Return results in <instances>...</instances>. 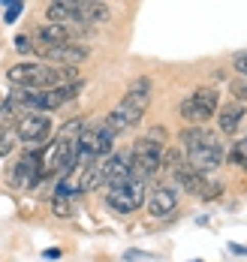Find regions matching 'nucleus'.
<instances>
[{"instance_id":"f257e3e1","label":"nucleus","mask_w":247,"mask_h":262,"mask_svg":"<svg viewBox=\"0 0 247 262\" xmlns=\"http://www.w3.org/2000/svg\"><path fill=\"white\" fill-rule=\"evenodd\" d=\"M6 79L12 88H28V91H52L60 84L79 81L76 67H52V63H36V60H21L6 70Z\"/></svg>"},{"instance_id":"f3484780","label":"nucleus","mask_w":247,"mask_h":262,"mask_svg":"<svg viewBox=\"0 0 247 262\" xmlns=\"http://www.w3.org/2000/svg\"><path fill=\"white\" fill-rule=\"evenodd\" d=\"M124 100H127L130 105H136L139 112H145L148 103H151V81H148V79H136L130 88H127Z\"/></svg>"},{"instance_id":"412c9836","label":"nucleus","mask_w":247,"mask_h":262,"mask_svg":"<svg viewBox=\"0 0 247 262\" xmlns=\"http://www.w3.org/2000/svg\"><path fill=\"white\" fill-rule=\"evenodd\" d=\"M229 157H232V163H235L238 169H244V172H247V136H244V139H238V142L232 145V154H229Z\"/></svg>"},{"instance_id":"393cba45","label":"nucleus","mask_w":247,"mask_h":262,"mask_svg":"<svg viewBox=\"0 0 247 262\" xmlns=\"http://www.w3.org/2000/svg\"><path fill=\"white\" fill-rule=\"evenodd\" d=\"M232 97H235V103H247V79L232 81Z\"/></svg>"},{"instance_id":"20e7f679","label":"nucleus","mask_w":247,"mask_h":262,"mask_svg":"<svg viewBox=\"0 0 247 262\" xmlns=\"http://www.w3.org/2000/svg\"><path fill=\"white\" fill-rule=\"evenodd\" d=\"M106 202L118 214H133L145 202V181L133 175V178H127L124 184H118V187H109L106 190Z\"/></svg>"},{"instance_id":"423d86ee","label":"nucleus","mask_w":247,"mask_h":262,"mask_svg":"<svg viewBox=\"0 0 247 262\" xmlns=\"http://www.w3.org/2000/svg\"><path fill=\"white\" fill-rule=\"evenodd\" d=\"M223 160H226V154L220 148V136L211 139V142H202V145L187 148V163H190L196 172H202V175H211L214 169H220Z\"/></svg>"},{"instance_id":"6e6552de","label":"nucleus","mask_w":247,"mask_h":262,"mask_svg":"<svg viewBox=\"0 0 247 262\" xmlns=\"http://www.w3.org/2000/svg\"><path fill=\"white\" fill-rule=\"evenodd\" d=\"M33 52L42 60L57 63V67H76L87 57V46L82 42H63V46H33Z\"/></svg>"},{"instance_id":"aec40b11","label":"nucleus","mask_w":247,"mask_h":262,"mask_svg":"<svg viewBox=\"0 0 247 262\" xmlns=\"http://www.w3.org/2000/svg\"><path fill=\"white\" fill-rule=\"evenodd\" d=\"M76 193H82L79 190V178H76V172H66L60 184H57V196H63V199H70V196H76Z\"/></svg>"},{"instance_id":"1a4fd4ad","label":"nucleus","mask_w":247,"mask_h":262,"mask_svg":"<svg viewBox=\"0 0 247 262\" xmlns=\"http://www.w3.org/2000/svg\"><path fill=\"white\" fill-rule=\"evenodd\" d=\"M39 175H42V160L36 157V154H25V157L12 166L9 181H12L15 190H33L36 181H39Z\"/></svg>"},{"instance_id":"9b49d317","label":"nucleus","mask_w":247,"mask_h":262,"mask_svg":"<svg viewBox=\"0 0 247 262\" xmlns=\"http://www.w3.org/2000/svg\"><path fill=\"white\" fill-rule=\"evenodd\" d=\"M142 115H145V112H139L136 105H130L127 100H121V103L111 108V115L106 118V124H109V130L118 136V133H124V130L139 127V124H142Z\"/></svg>"},{"instance_id":"cd10ccee","label":"nucleus","mask_w":247,"mask_h":262,"mask_svg":"<svg viewBox=\"0 0 247 262\" xmlns=\"http://www.w3.org/2000/svg\"><path fill=\"white\" fill-rule=\"evenodd\" d=\"M21 6H25V3H15V6H9V9H6V25H12V21L21 15Z\"/></svg>"},{"instance_id":"4468645a","label":"nucleus","mask_w":247,"mask_h":262,"mask_svg":"<svg viewBox=\"0 0 247 262\" xmlns=\"http://www.w3.org/2000/svg\"><path fill=\"white\" fill-rule=\"evenodd\" d=\"M79 21L82 25H106L111 18L109 6L106 3H97V0H79Z\"/></svg>"},{"instance_id":"c85d7f7f","label":"nucleus","mask_w":247,"mask_h":262,"mask_svg":"<svg viewBox=\"0 0 247 262\" xmlns=\"http://www.w3.org/2000/svg\"><path fill=\"white\" fill-rule=\"evenodd\" d=\"M97 3H106V0H97Z\"/></svg>"},{"instance_id":"f8f14e48","label":"nucleus","mask_w":247,"mask_h":262,"mask_svg":"<svg viewBox=\"0 0 247 262\" xmlns=\"http://www.w3.org/2000/svg\"><path fill=\"white\" fill-rule=\"evenodd\" d=\"M175 208H178V184H160V187H154V193L148 199V211L154 217H166Z\"/></svg>"},{"instance_id":"0eeeda50","label":"nucleus","mask_w":247,"mask_h":262,"mask_svg":"<svg viewBox=\"0 0 247 262\" xmlns=\"http://www.w3.org/2000/svg\"><path fill=\"white\" fill-rule=\"evenodd\" d=\"M49 133H52V121L46 118V112H25L15 121V139L25 145H39Z\"/></svg>"},{"instance_id":"a878e982","label":"nucleus","mask_w":247,"mask_h":262,"mask_svg":"<svg viewBox=\"0 0 247 262\" xmlns=\"http://www.w3.org/2000/svg\"><path fill=\"white\" fill-rule=\"evenodd\" d=\"M15 52L18 54H30L33 52V39H30L28 33H18V36H15Z\"/></svg>"},{"instance_id":"2eb2a0df","label":"nucleus","mask_w":247,"mask_h":262,"mask_svg":"<svg viewBox=\"0 0 247 262\" xmlns=\"http://www.w3.org/2000/svg\"><path fill=\"white\" fill-rule=\"evenodd\" d=\"M63 42H73V30L60 25H42L36 27V46H63Z\"/></svg>"},{"instance_id":"b1692460","label":"nucleus","mask_w":247,"mask_h":262,"mask_svg":"<svg viewBox=\"0 0 247 262\" xmlns=\"http://www.w3.org/2000/svg\"><path fill=\"white\" fill-rule=\"evenodd\" d=\"M52 211H55L60 220H66V217H73V202H70V199H63V196H55Z\"/></svg>"},{"instance_id":"dca6fc26","label":"nucleus","mask_w":247,"mask_h":262,"mask_svg":"<svg viewBox=\"0 0 247 262\" xmlns=\"http://www.w3.org/2000/svg\"><path fill=\"white\" fill-rule=\"evenodd\" d=\"M46 18L52 21V25H60V27H79V12L76 9H70V6H60V3H49V9H46Z\"/></svg>"},{"instance_id":"7ed1b4c3","label":"nucleus","mask_w":247,"mask_h":262,"mask_svg":"<svg viewBox=\"0 0 247 262\" xmlns=\"http://www.w3.org/2000/svg\"><path fill=\"white\" fill-rule=\"evenodd\" d=\"M130 169H133V175L142 178V181L154 178V175L163 169L160 142H154L151 136H148V139H136V142H133V151H130Z\"/></svg>"},{"instance_id":"a211bd4d","label":"nucleus","mask_w":247,"mask_h":262,"mask_svg":"<svg viewBox=\"0 0 247 262\" xmlns=\"http://www.w3.org/2000/svg\"><path fill=\"white\" fill-rule=\"evenodd\" d=\"M103 187V160L84 166V172L79 175V190L82 193H91V190H100Z\"/></svg>"},{"instance_id":"6ab92c4d","label":"nucleus","mask_w":247,"mask_h":262,"mask_svg":"<svg viewBox=\"0 0 247 262\" xmlns=\"http://www.w3.org/2000/svg\"><path fill=\"white\" fill-rule=\"evenodd\" d=\"M211 139H217V133H208L205 127H199V124H190L187 130L181 133V142H184V148L202 145V142H211Z\"/></svg>"},{"instance_id":"ddd939ff","label":"nucleus","mask_w":247,"mask_h":262,"mask_svg":"<svg viewBox=\"0 0 247 262\" xmlns=\"http://www.w3.org/2000/svg\"><path fill=\"white\" fill-rule=\"evenodd\" d=\"M247 118L244 112V103H229V105H220V133H226V136H232V133H238V127H241V121Z\"/></svg>"},{"instance_id":"9d476101","label":"nucleus","mask_w":247,"mask_h":262,"mask_svg":"<svg viewBox=\"0 0 247 262\" xmlns=\"http://www.w3.org/2000/svg\"><path fill=\"white\" fill-rule=\"evenodd\" d=\"M127 178H133V169H130V154H121V151H111L109 157L103 160V187H118Z\"/></svg>"},{"instance_id":"5701e85b","label":"nucleus","mask_w":247,"mask_h":262,"mask_svg":"<svg viewBox=\"0 0 247 262\" xmlns=\"http://www.w3.org/2000/svg\"><path fill=\"white\" fill-rule=\"evenodd\" d=\"M184 163H187V157H184L181 151H172V148H169V151L163 154V169H169V172H175V169H181Z\"/></svg>"},{"instance_id":"4be33fe9","label":"nucleus","mask_w":247,"mask_h":262,"mask_svg":"<svg viewBox=\"0 0 247 262\" xmlns=\"http://www.w3.org/2000/svg\"><path fill=\"white\" fill-rule=\"evenodd\" d=\"M15 148V133L9 127H0V157H9Z\"/></svg>"},{"instance_id":"39448f33","label":"nucleus","mask_w":247,"mask_h":262,"mask_svg":"<svg viewBox=\"0 0 247 262\" xmlns=\"http://www.w3.org/2000/svg\"><path fill=\"white\" fill-rule=\"evenodd\" d=\"M217 91H211V88H199V91H193L190 97L181 103V118L187 121V124H205L208 118H214V112H217Z\"/></svg>"},{"instance_id":"bb28decb","label":"nucleus","mask_w":247,"mask_h":262,"mask_svg":"<svg viewBox=\"0 0 247 262\" xmlns=\"http://www.w3.org/2000/svg\"><path fill=\"white\" fill-rule=\"evenodd\" d=\"M232 67H235V70H238V73H241V76L247 79V52L235 54V60H232Z\"/></svg>"},{"instance_id":"f03ea898","label":"nucleus","mask_w":247,"mask_h":262,"mask_svg":"<svg viewBox=\"0 0 247 262\" xmlns=\"http://www.w3.org/2000/svg\"><path fill=\"white\" fill-rule=\"evenodd\" d=\"M79 133H82L79 121H70L60 130V136L46 148V154L39 157L42 160V172H70L76 166V160H79Z\"/></svg>"}]
</instances>
